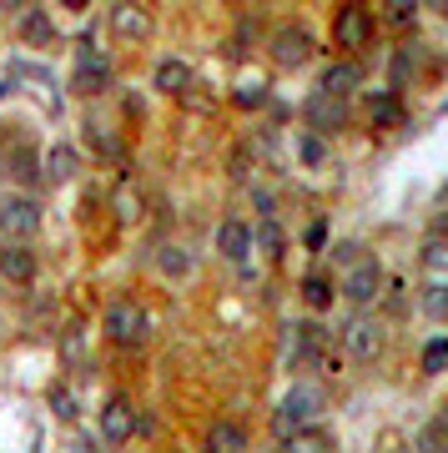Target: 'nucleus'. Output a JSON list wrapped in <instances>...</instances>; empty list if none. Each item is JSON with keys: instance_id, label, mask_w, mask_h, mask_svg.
Wrapping results in <instances>:
<instances>
[{"instance_id": "2", "label": "nucleus", "mask_w": 448, "mask_h": 453, "mask_svg": "<svg viewBox=\"0 0 448 453\" xmlns=\"http://www.w3.org/2000/svg\"><path fill=\"white\" fill-rule=\"evenodd\" d=\"M35 232H41V207L31 196H5L0 202V237H5V247L31 242Z\"/></svg>"}, {"instance_id": "32", "label": "nucleus", "mask_w": 448, "mask_h": 453, "mask_svg": "<svg viewBox=\"0 0 448 453\" xmlns=\"http://www.w3.org/2000/svg\"><path fill=\"white\" fill-rule=\"evenodd\" d=\"M303 162L322 166V142H318V136H307V142H303Z\"/></svg>"}, {"instance_id": "36", "label": "nucleus", "mask_w": 448, "mask_h": 453, "mask_svg": "<svg viewBox=\"0 0 448 453\" xmlns=\"http://www.w3.org/2000/svg\"><path fill=\"white\" fill-rule=\"evenodd\" d=\"M438 453H448V443H444V449H438Z\"/></svg>"}, {"instance_id": "9", "label": "nucleus", "mask_w": 448, "mask_h": 453, "mask_svg": "<svg viewBox=\"0 0 448 453\" xmlns=\"http://www.w3.org/2000/svg\"><path fill=\"white\" fill-rule=\"evenodd\" d=\"M307 127L313 131H343L348 127V101H337V96H313L307 101Z\"/></svg>"}, {"instance_id": "27", "label": "nucleus", "mask_w": 448, "mask_h": 453, "mask_svg": "<svg viewBox=\"0 0 448 453\" xmlns=\"http://www.w3.org/2000/svg\"><path fill=\"white\" fill-rule=\"evenodd\" d=\"M61 353H66V363L76 368V363H86V327H66V342H61Z\"/></svg>"}, {"instance_id": "35", "label": "nucleus", "mask_w": 448, "mask_h": 453, "mask_svg": "<svg viewBox=\"0 0 448 453\" xmlns=\"http://www.w3.org/2000/svg\"><path fill=\"white\" fill-rule=\"evenodd\" d=\"M71 453H101V449H91V443H81V449H71Z\"/></svg>"}, {"instance_id": "3", "label": "nucleus", "mask_w": 448, "mask_h": 453, "mask_svg": "<svg viewBox=\"0 0 448 453\" xmlns=\"http://www.w3.org/2000/svg\"><path fill=\"white\" fill-rule=\"evenodd\" d=\"M106 86H112V61H106L101 50H91V41H81L71 91H76V96H97V91H106Z\"/></svg>"}, {"instance_id": "8", "label": "nucleus", "mask_w": 448, "mask_h": 453, "mask_svg": "<svg viewBox=\"0 0 448 453\" xmlns=\"http://www.w3.org/2000/svg\"><path fill=\"white\" fill-rule=\"evenodd\" d=\"M101 434H106V443H131V434H136V408L127 398H112V403L101 408Z\"/></svg>"}, {"instance_id": "24", "label": "nucleus", "mask_w": 448, "mask_h": 453, "mask_svg": "<svg viewBox=\"0 0 448 453\" xmlns=\"http://www.w3.org/2000/svg\"><path fill=\"white\" fill-rule=\"evenodd\" d=\"M157 267L166 277H187L192 273V257H187V247H161L157 252Z\"/></svg>"}, {"instance_id": "23", "label": "nucleus", "mask_w": 448, "mask_h": 453, "mask_svg": "<svg viewBox=\"0 0 448 453\" xmlns=\"http://www.w3.org/2000/svg\"><path fill=\"white\" fill-rule=\"evenodd\" d=\"M368 116L378 127H403V101L398 96H373L368 101Z\"/></svg>"}, {"instance_id": "10", "label": "nucleus", "mask_w": 448, "mask_h": 453, "mask_svg": "<svg viewBox=\"0 0 448 453\" xmlns=\"http://www.w3.org/2000/svg\"><path fill=\"white\" fill-rule=\"evenodd\" d=\"M343 292H348L352 303H373V297L383 292V273H378V262H358V267L343 277Z\"/></svg>"}, {"instance_id": "18", "label": "nucleus", "mask_w": 448, "mask_h": 453, "mask_svg": "<svg viewBox=\"0 0 448 453\" xmlns=\"http://www.w3.org/2000/svg\"><path fill=\"white\" fill-rule=\"evenodd\" d=\"M41 177H46L50 187L71 181V177H76V151H71V146H50V151H46V172H41Z\"/></svg>"}, {"instance_id": "34", "label": "nucleus", "mask_w": 448, "mask_h": 453, "mask_svg": "<svg viewBox=\"0 0 448 453\" xmlns=\"http://www.w3.org/2000/svg\"><path fill=\"white\" fill-rule=\"evenodd\" d=\"M86 136H91V146H101V151H116V142H112L101 127H86Z\"/></svg>"}, {"instance_id": "6", "label": "nucleus", "mask_w": 448, "mask_h": 453, "mask_svg": "<svg viewBox=\"0 0 448 453\" xmlns=\"http://www.w3.org/2000/svg\"><path fill=\"white\" fill-rule=\"evenodd\" d=\"M307 56H313V35H307L303 26H282V31L273 35V61L277 65L297 71V65H307Z\"/></svg>"}, {"instance_id": "30", "label": "nucleus", "mask_w": 448, "mask_h": 453, "mask_svg": "<svg viewBox=\"0 0 448 453\" xmlns=\"http://www.w3.org/2000/svg\"><path fill=\"white\" fill-rule=\"evenodd\" d=\"M50 408H56L61 423H76V398H71V388H50Z\"/></svg>"}, {"instance_id": "22", "label": "nucleus", "mask_w": 448, "mask_h": 453, "mask_svg": "<svg viewBox=\"0 0 448 453\" xmlns=\"http://www.w3.org/2000/svg\"><path fill=\"white\" fill-rule=\"evenodd\" d=\"M252 247H262V252H267V257H282V252H288V237H282V226H277V217H273V222H262V226H257V232H252Z\"/></svg>"}, {"instance_id": "31", "label": "nucleus", "mask_w": 448, "mask_h": 453, "mask_svg": "<svg viewBox=\"0 0 448 453\" xmlns=\"http://www.w3.org/2000/svg\"><path fill=\"white\" fill-rule=\"evenodd\" d=\"M388 20H393V26H413V5H408V0H393V5H388Z\"/></svg>"}, {"instance_id": "28", "label": "nucleus", "mask_w": 448, "mask_h": 453, "mask_svg": "<svg viewBox=\"0 0 448 453\" xmlns=\"http://www.w3.org/2000/svg\"><path fill=\"white\" fill-rule=\"evenodd\" d=\"M303 297L313 303V308H328V303H333V282H322V277H307V282H303Z\"/></svg>"}, {"instance_id": "16", "label": "nucleus", "mask_w": 448, "mask_h": 453, "mask_svg": "<svg viewBox=\"0 0 448 453\" xmlns=\"http://www.w3.org/2000/svg\"><path fill=\"white\" fill-rule=\"evenodd\" d=\"M0 273L11 277L16 288H26V282L35 277V257L26 252V247H0Z\"/></svg>"}, {"instance_id": "13", "label": "nucleus", "mask_w": 448, "mask_h": 453, "mask_svg": "<svg viewBox=\"0 0 448 453\" xmlns=\"http://www.w3.org/2000/svg\"><path fill=\"white\" fill-rule=\"evenodd\" d=\"M192 81H197L192 65L176 61V56H172V61H161V65H157V76H151V86H157L161 96H187V86H192Z\"/></svg>"}, {"instance_id": "17", "label": "nucleus", "mask_w": 448, "mask_h": 453, "mask_svg": "<svg viewBox=\"0 0 448 453\" xmlns=\"http://www.w3.org/2000/svg\"><path fill=\"white\" fill-rule=\"evenodd\" d=\"M207 453H247V434L237 423H212L207 428Z\"/></svg>"}, {"instance_id": "14", "label": "nucleus", "mask_w": 448, "mask_h": 453, "mask_svg": "<svg viewBox=\"0 0 448 453\" xmlns=\"http://www.w3.org/2000/svg\"><path fill=\"white\" fill-rule=\"evenodd\" d=\"M217 252H222V257H232V262H242L247 252H252V226L237 222V217H232V222H222V232H217Z\"/></svg>"}, {"instance_id": "29", "label": "nucleus", "mask_w": 448, "mask_h": 453, "mask_svg": "<svg viewBox=\"0 0 448 453\" xmlns=\"http://www.w3.org/2000/svg\"><path fill=\"white\" fill-rule=\"evenodd\" d=\"M444 368H448V338H438L423 348V372H444Z\"/></svg>"}, {"instance_id": "11", "label": "nucleus", "mask_w": 448, "mask_h": 453, "mask_svg": "<svg viewBox=\"0 0 448 453\" xmlns=\"http://www.w3.org/2000/svg\"><path fill=\"white\" fill-rule=\"evenodd\" d=\"M363 81V65L358 61H333L328 71H322V81H318V91L322 96H337V101H348V91Z\"/></svg>"}, {"instance_id": "1", "label": "nucleus", "mask_w": 448, "mask_h": 453, "mask_svg": "<svg viewBox=\"0 0 448 453\" xmlns=\"http://www.w3.org/2000/svg\"><path fill=\"white\" fill-rule=\"evenodd\" d=\"M322 413H328V393H322V383H292V388L282 393L277 413H273V434L292 438V434H303L313 418H322Z\"/></svg>"}, {"instance_id": "15", "label": "nucleus", "mask_w": 448, "mask_h": 453, "mask_svg": "<svg viewBox=\"0 0 448 453\" xmlns=\"http://www.w3.org/2000/svg\"><path fill=\"white\" fill-rule=\"evenodd\" d=\"M112 211H116V222H142L146 217V196H142V187H136V181H121V187H116L112 192Z\"/></svg>"}, {"instance_id": "33", "label": "nucleus", "mask_w": 448, "mask_h": 453, "mask_svg": "<svg viewBox=\"0 0 448 453\" xmlns=\"http://www.w3.org/2000/svg\"><path fill=\"white\" fill-rule=\"evenodd\" d=\"M322 242H328V226L313 222V226H307V247H313V252H322Z\"/></svg>"}, {"instance_id": "20", "label": "nucleus", "mask_w": 448, "mask_h": 453, "mask_svg": "<svg viewBox=\"0 0 448 453\" xmlns=\"http://www.w3.org/2000/svg\"><path fill=\"white\" fill-rule=\"evenodd\" d=\"M232 101H237V106H262V101H267V76H262V71H247V76H237V91H232Z\"/></svg>"}, {"instance_id": "5", "label": "nucleus", "mask_w": 448, "mask_h": 453, "mask_svg": "<svg viewBox=\"0 0 448 453\" xmlns=\"http://www.w3.org/2000/svg\"><path fill=\"white\" fill-rule=\"evenodd\" d=\"M333 41L348 46V50L373 46V16L363 11V5H343V11L333 16Z\"/></svg>"}, {"instance_id": "21", "label": "nucleus", "mask_w": 448, "mask_h": 453, "mask_svg": "<svg viewBox=\"0 0 448 453\" xmlns=\"http://www.w3.org/2000/svg\"><path fill=\"white\" fill-rule=\"evenodd\" d=\"M282 453H333V438L318 434V428H303V434L282 438Z\"/></svg>"}, {"instance_id": "25", "label": "nucleus", "mask_w": 448, "mask_h": 453, "mask_svg": "<svg viewBox=\"0 0 448 453\" xmlns=\"http://www.w3.org/2000/svg\"><path fill=\"white\" fill-rule=\"evenodd\" d=\"M20 35H26V41H56V26H50V16H41V11H31V16L20 20Z\"/></svg>"}, {"instance_id": "19", "label": "nucleus", "mask_w": 448, "mask_h": 453, "mask_svg": "<svg viewBox=\"0 0 448 453\" xmlns=\"http://www.w3.org/2000/svg\"><path fill=\"white\" fill-rule=\"evenodd\" d=\"M423 273H429V282L448 288V237H429L423 242Z\"/></svg>"}, {"instance_id": "7", "label": "nucleus", "mask_w": 448, "mask_h": 453, "mask_svg": "<svg viewBox=\"0 0 448 453\" xmlns=\"http://www.w3.org/2000/svg\"><path fill=\"white\" fill-rule=\"evenodd\" d=\"M343 342H348V353L363 357V363L383 353V333H378V323H373V318H352V323L343 327Z\"/></svg>"}, {"instance_id": "4", "label": "nucleus", "mask_w": 448, "mask_h": 453, "mask_svg": "<svg viewBox=\"0 0 448 453\" xmlns=\"http://www.w3.org/2000/svg\"><path fill=\"white\" fill-rule=\"evenodd\" d=\"M106 338L121 342V348H136V342L146 338V312L136 308L131 297H121V303L106 308Z\"/></svg>"}, {"instance_id": "12", "label": "nucleus", "mask_w": 448, "mask_h": 453, "mask_svg": "<svg viewBox=\"0 0 448 453\" xmlns=\"http://www.w3.org/2000/svg\"><path fill=\"white\" fill-rule=\"evenodd\" d=\"M112 31L121 41H146L151 35V16H146L142 5H112Z\"/></svg>"}, {"instance_id": "26", "label": "nucleus", "mask_w": 448, "mask_h": 453, "mask_svg": "<svg viewBox=\"0 0 448 453\" xmlns=\"http://www.w3.org/2000/svg\"><path fill=\"white\" fill-rule=\"evenodd\" d=\"M423 312L448 323V288H444V282H429V288H423Z\"/></svg>"}]
</instances>
